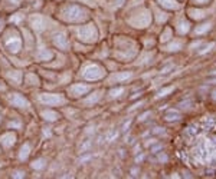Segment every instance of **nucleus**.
<instances>
[{
  "label": "nucleus",
  "instance_id": "obj_20",
  "mask_svg": "<svg viewBox=\"0 0 216 179\" xmlns=\"http://www.w3.org/2000/svg\"><path fill=\"white\" fill-rule=\"evenodd\" d=\"M130 77H131V73L130 72H124V73H120V75H114L112 79L114 80H127Z\"/></svg>",
  "mask_w": 216,
  "mask_h": 179
},
{
  "label": "nucleus",
  "instance_id": "obj_31",
  "mask_svg": "<svg viewBox=\"0 0 216 179\" xmlns=\"http://www.w3.org/2000/svg\"><path fill=\"white\" fill-rule=\"evenodd\" d=\"M159 159H160V161H163V162H166L167 156H166V155H160V156H159Z\"/></svg>",
  "mask_w": 216,
  "mask_h": 179
},
{
  "label": "nucleus",
  "instance_id": "obj_12",
  "mask_svg": "<svg viewBox=\"0 0 216 179\" xmlns=\"http://www.w3.org/2000/svg\"><path fill=\"white\" fill-rule=\"evenodd\" d=\"M166 120H169V122H172V120H179L180 119V113H179V110H176V109H172V110H169L166 113Z\"/></svg>",
  "mask_w": 216,
  "mask_h": 179
},
{
  "label": "nucleus",
  "instance_id": "obj_26",
  "mask_svg": "<svg viewBox=\"0 0 216 179\" xmlns=\"http://www.w3.org/2000/svg\"><path fill=\"white\" fill-rule=\"evenodd\" d=\"M169 36H170V29H167L166 32H164V34L161 36V42H166L167 39H169Z\"/></svg>",
  "mask_w": 216,
  "mask_h": 179
},
{
  "label": "nucleus",
  "instance_id": "obj_29",
  "mask_svg": "<svg viewBox=\"0 0 216 179\" xmlns=\"http://www.w3.org/2000/svg\"><path fill=\"white\" fill-rule=\"evenodd\" d=\"M10 20L12 22H19V20H20V16H13Z\"/></svg>",
  "mask_w": 216,
  "mask_h": 179
},
{
  "label": "nucleus",
  "instance_id": "obj_30",
  "mask_svg": "<svg viewBox=\"0 0 216 179\" xmlns=\"http://www.w3.org/2000/svg\"><path fill=\"white\" fill-rule=\"evenodd\" d=\"M170 69H173V66H167V67H164V69H163L161 72H163V73H167V72L170 70Z\"/></svg>",
  "mask_w": 216,
  "mask_h": 179
},
{
  "label": "nucleus",
  "instance_id": "obj_13",
  "mask_svg": "<svg viewBox=\"0 0 216 179\" xmlns=\"http://www.w3.org/2000/svg\"><path fill=\"white\" fill-rule=\"evenodd\" d=\"M15 135H12V133H6L3 138H2V142H3V145H5L6 148H9V146H12L13 143H15Z\"/></svg>",
  "mask_w": 216,
  "mask_h": 179
},
{
  "label": "nucleus",
  "instance_id": "obj_15",
  "mask_svg": "<svg viewBox=\"0 0 216 179\" xmlns=\"http://www.w3.org/2000/svg\"><path fill=\"white\" fill-rule=\"evenodd\" d=\"M189 15L193 17V19H203V17L206 16V11L205 10H196V9H190L189 10Z\"/></svg>",
  "mask_w": 216,
  "mask_h": 179
},
{
  "label": "nucleus",
  "instance_id": "obj_23",
  "mask_svg": "<svg viewBox=\"0 0 216 179\" xmlns=\"http://www.w3.org/2000/svg\"><path fill=\"white\" fill-rule=\"evenodd\" d=\"M122 92H124V89H122V87H118V89H112L110 92V95H111V98H118Z\"/></svg>",
  "mask_w": 216,
  "mask_h": 179
},
{
  "label": "nucleus",
  "instance_id": "obj_19",
  "mask_svg": "<svg viewBox=\"0 0 216 179\" xmlns=\"http://www.w3.org/2000/svg\"><path fill=\"white\" fill-rule=\"evenodd\" d=\"M38 57L40 60H50L52 57H53V53H52V52H49V50H42V52L39 53Z\"/></svg>",
  "mask_w": 216,
  "mask_h": 179
},
{
  "label": "nucleus",
  "instance_id": "obj_25",
  "mask_svg": "<svg viewBox=\"0 0 216 179\" xmlns=\"http://www.w3.org/2000/svg\"><path fill=\"white\" fill-rule=\"evenodd\" d=\"M101 98V93L100 92H97L94 93V96H91V98H88V100H87V103H95L98 99Z\"/></svg>",
  "mask_w": 216,
  "mask_h": 179
},
{
  "label": "nucleus",
  "instance_id": "obj_3",
  "mask_svg": "<svg viewBox=\"0 0 216 179\" xmlns=\"http://www.w3.org/2000/svg\"><path fill=\"white\" fill-rule=\"evenodd\" d=\"M105 75L104 69L98 65H89L85 70H84V77L87 80H98Z\"/></svg>",
  "mask_w": 216,
  "mask_h": 179
},
{
  "label": "nucleus",
  "instance_id": "obj_4",
  "mask_svg": "<svg viewBox=\"0 0 216 179\" xmlns=\"http://www.w3.org/2000/svg\"><path fill=\"white\" fill-rule=\"evenodd\" d=\"M150 20H151L150 13L149 11H143L141 15L133 17V19H131V23H133L134 26H137V27H146V26H149Z\"/></svg>",
  "mask_w": 216,
  "mask_h": 179
},
{
  "label": "nucleus",
  "instance_id": "obj_16",
  "mask_svg": "<svg viewBox=\"0 0 216 179\" xmlns=\"http://www.w3.org/2000/svg\"><path fill=\"white\" fill-rule=\"evenodd\" d=\"M209 30H211V23H205V24H200L194 29V34H203Z\"/></svg>",
  "mask_w": 216,
  "mask_h": 179
},
{
  "label": "nucleus",
  "instance_id": "obj_7",
  "mask_svg": "<svg viewBox=\"0 0 216 179\" xmlns=\"http://www.w3.org/2000/svg\"><path fill=\"white\" fill-rule=\"evenodd\" d=\"M30 24H32V27H33L35 30H38V32L43 30V27H45L43 17L39 16V15H33V16L30 17Z\"/></svg>",
  "mask_w": 216,
  "mask_h": 179
},
{
  "label": "nucleus",
  "instance_id": "obj_22",
  "mask_svg": "<svg viewBox=\"0 0 216 179\" xmlns=\"http://www.w3.org/2000/svg\"><path fill=\"white\" fill-rule=\"evenodd\" d=\"M173 89H174V87H166V89H161L160 92L157 93V98H163V96H167V95H169V93L170 92H173Z\"/></svg>",
  "mask_w": 216,
  "mask_h": 179
},
{
  "label": "nucleus",
  "instance_id": "obj_21",
  "mask_svg": "<svg viewBox=\"0 0 216 179\" xmlns=\"http://www.w3.org/2000/svg\"><path fill=\"white\" fill-rule=\"evenodd\" d=\"M29 152H30V146H29V145H23L22 149H20V155H19V156H20V159H23V161H25V159L29 156Z\"/></svg>",
  "mask_w": 216,
  "mask_h": 179
},
{
  "label": "nucleus",
  "instance_id": "obj_14",
  "mask_svg": "<svg viewBox=\"0 0 216 179\" xmlns=\"http://www.w3.org/2000/svg\"><path fill=\"white\" fill-rule=\"evenodd\" d=\"M177 30H179V33H180V34H186V33L190 30V24H189V22H184V20L179 22Z\"/></svg>",
  "mask_w": 216,
  "mask_h": 179
},
{
  "label": "nucleus",
  "instance_id": "obj_33",
  "mask_svg": "<svg viewBox=\"0 0 216 179\" xmlns=\"http://www.w3.org/2000/svg\"><path fill=\"white\" fill-rule=\"evenodd\" d=\"M213 99H216V90H213Z\"/></svg>",
  "mask_w": 216,
  "mask_h": 179
},
{
  "label": "nucleus",
  "instance_id": "obj_8",
  "mask_svg": "<svg viewBox=\"0 0 216 179\" xmlns=\"http://www.w3.org/2000/svg\"><path fill=\"white\" fill-rule=\"evenodd\" d=\"M10 102L13 106H19V108H26V106H29V102L26 100V99L23 98V96H20V95H13L10 99Z\"/></svg>",
  "mask_w": 216,
  "mask_h": 179
},
{
  "label": "nucleus",
  "instance_id": "obj_1",
  "mask_svg": "<svg viewBox=\"0 0 216 179\" xmlns=\"http://www.w3.org/2000/svg\"><path fill=\"white\" fill-rule=\"evenodd\" d=\"M78 36L82 42H87V43H92L97 40L98 37V32L95 29L94 24H88V26H84L82 29H79L78 32Z\"/></svg>",
  "mask_w": 216,
  "mask_h": 179
},
{
  "label": "nucleus",
  "instance_id": "obj_17",
  "mask_svg": "<svg viewBox=\"0 0 216 179\" xmlns=\"http://www.w3.org/2000/svg\"><path fill=\"white\" fill-rule=\"evenodd\" d=\"M182 49V43L180 42H172L166 46V50L167 52H177V50Z\"/></svg>",
  "mask_w": 216,
  "mask_h": 179
},
{
  "label": "nucleus",
  "instance_id": "obj_6",
  "mask_svg": "<svg viewBox=\"0 0 216 179\" xmlns=\"http://www.w3.org/2000/svg\"><path fill=\"white\" fill-rule=\"evenodd\" d=\"M53 43L62 50H67L69 47V43H68V37L65 33H58L53 36Z\"/></svg>",
  "mask_w": 216,
  "mask_h": 179
},
{
  "label": "nucleus",
  "instance_id": "obj_18",
  "mask_svg": "<svg viewBox=\"0 0 216 179\" xmlns=\"http://www.w3.org/2000/svg\"><path fill=\"white\" fill-rule=\"evenodd\" d=\"M42 115H43V118L46 120H56L58 118H59L58 113H56V112H52V110H45Z\"/></svg>",
  "mask_w": 216,
  "mask_h": 179
},
{
  "label": "nucleus",
  "instance_id": "obj_27",
  "mask_svg": "<svg viewBox=\"0 0 216 179\" xmlns=\"http://www.w3.org/2000/svg\"><path fill=\"white\" fill-rule=\"evenodd\" d=\"M9 77H13V79H16V82H19V73H10Z\"/></svg>",
  "mask_w": 216,
  "mask_h": 179
},
{
  "label": "nucleus",
  "instance_id": "obj_11",
  "mask_svg": "<svg viewBox=\"0 0 216 179\" xmlns=\"http://www.w3.org/2000/svg\"><path fill=\"white\" fill-rule=\"evenodd\" d=\"M159 3H160L163 7L169 9V10H176V9L179 7L176 0H159Z\"/></svg>",
  "mask_w": 216,
  "mask_h": 179
},
{
  "label": "nucleus",
  "instance_id": "obj_24",
  "mask_svg": "<svg viewBox=\"0 0 216 179\" xmlns=\"http://www.w3.org/2000/svg\"><path fill=\"white\" fill-rule=\"evenodd\" d=\"M32 168H33V169H42V168H43V161H42V159L35 161V162L32 163Z\"/></svg>",
  "mask_w": 216,
  "mask_h": 179
},
{
  "label": "nucleus",
  "instance_id": "obj_34",
  "mask_svg": "<svg viewBox=\"0 0 216 179\" xmlns=\"http://www.w3.org/2000/svg\"><path fill=\"white\" fill-rule=\"evenodd\" d=\"M2 27H3V23L0 22V30H2Z\"/></svg>",
  "mask_w": 216,
  "mask_h": 179
},
{
  "label": "nucleus",
  "instance_id": "obj_9",
  "mask_svg": "<svg viewBox=\"0 0 216 179\" xmlns=\"http://www.w3.org/2000/svg\"><path fill=\"white\" fill-rule=\"evenodd\" d=\"M20 46H22V42H20L19 39H12V40H9L7 44H6L7 50L12 52V53H17V52L20 50Z\"/></svg>",
  "mask_w": 216,
  "mask_h": 179
},
{
  "label": "nucleus",
  "instance_id": "obj_32",
  "mask_svg": "<svg viewBox=\"0 0 216 179\" xmlns=\"http://www.w3.org/2000/svg\"><path fill=\"white\" fill-rule=\"evenodd\" d=\"M19 2H20V0H13V3H15V5H17Z\"/></svg>",
  "mask_w": 216,
  "mask_h": 179
},
{
  "label": "nucleus",
  "instance_id": "obj_2",
  "mask_svg": "<svg viewBox=\"0 0 216 179\" xmlns=\"http://www.w3.org/2000/svg\"><path fill=\"white\" fill-rule=\"evenodd\" d=\"M63 17L67 20H69V22H81L85 17V11L81 7H78V6H69L63 11Z\"/></svg>",
  "mask_w": 216,
  "mask_h": 179
},
{
  "label": "nucleus",
  "instance_id": "obj_28",
  "mask_svg": "<svg viewBox=\"0 0 216 179\" xmlns=\"http://www.w3.org/2000/svg\"><path fill=\"white\" fill-rule=\"evenodd\" d=\"M193 2L196 3V5H203V3H207L209 0H193Z\"/></svg>",
  "mask_w": 216,
  "mask_h": 179
},
{
  "label": "nucleus",
  "instance_id": "obj_5",
  "mask_svg": "<svg viewBox=\"0 0 216 179\" xmlns=\"http://www.w3.org/2000/svg\"><path fill=\"white\" fill-rule=\"evenodd\" d=\"M40 100L46 105H58V103L63 102V98L59 95H52V93H42L40 95Z\"/></svg>",
  "mask_w": 216,
  "mask_h": 179
},
{
  "label": "nucleus",
  "instance_id": "obj_10",
  "mask_svg": "<svg viewBox=\"0 0 216 179\" xmlns=\"http://www.w3.org/2000/svg\"><path fill=\"white\" fill-rule=\"evenodd\" d=\"M89 90L88 85H75V86L71 87V93L72 96H79V95H84Z\"/></svg>",
  "mask_w": 216,
  "mask_h": 179
}]
</instances>
